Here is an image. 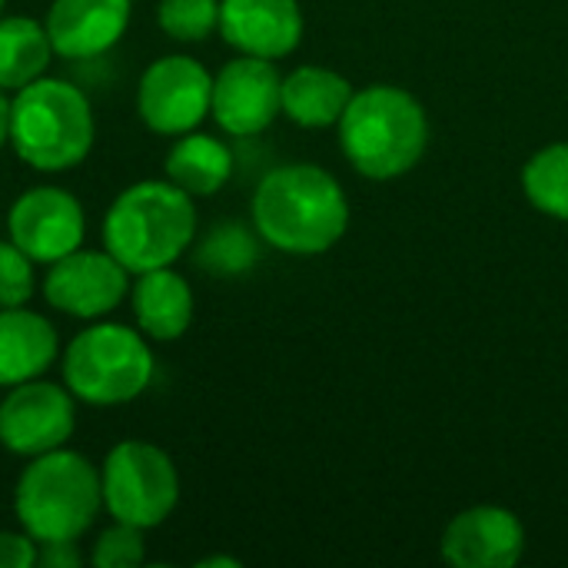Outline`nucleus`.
Listing matches in <instances>:
<instances>
[{"instance_id":"f257e3e1","label":"nucleus","mask_w":568,"mask_h":568,"mask_svg":"<svg viewBox=\"0 0 568 568\" xmlns=\"http://www.w3.org/2000/svg\"><path fill=\"white\" fill-rule=\"evenodd\" d=\"M253 226L280 253L320 256L349 226V203L336 176L316 163L270 170L253 193Z\"/></svg>"},{"instance_id":"f03ea898","label":"nucleus","mask_w":568,"mask_h":568,"mask_svg":"<svg viewBox=\"0 0 568 568\" xmlns=\"http://www.w3.org/2000/svg\"><path fill=\"white\" fill-rule=\"evenodd\" d=\"M196 236V206L170 180H140L126 186L103 216V250L133 276L173 266Z\"/></svg>"},{"instance_id":"7ed1b4c3","label":"nucleus","mask_w":568,"mask_h":568,"mask_svg":"<svg viewBox=\"0 0 568 568\" xmlns=\"http://www.w3.org/2000/svg\"><path fill=\"white\" fill-rule=\"evenodd\" d=\"M97 136L93 106L80 87L40 77L13 93L7 143L37 173H67L87 160Z\"/></svg>"},{"instance_id":"20e7f679","label":"nucleus","mask_w":568,"mask_h":568,"mask_svg":"<svg viewBox=\"0 0 568 568\" xmlns=\"http://www.w3.org/2000/svg\"><path fill=\"white\" fill-rule=\"evenodd\" d=\"M339 126L346 160L369 180H396L409 173L429 143V120L423 103L389 83L356 90Z\"/></svg>"},{"instance_id":"39448f33","label":"nucleus","mask_w":568,"mask_h":568,"mask_svg":"<svg viewBox=\"0 0 568 568\" xmlns=\"http://www.w3.org/2000/svg\"><path fill=\"white\" fill-rule=\"evenodd\" d=\"M100 509V469L63 446L33 456L13 489V516L37 542H77L97 523Z\"/></svg>"},{"instance_id":"423d86ee","label":"nucleus","mask_w":568,"mask_h":568,"mask_svg":"<svg viewBox=\"0 0 568 568\" xmlns=\"http://www.w3.org/2000/svg\"><path fill=\"white\" fill-rule=\"evenodd\" d=\"M156 359L140 329L93 323L63 353V386L87 406H123L146 393Z\"/></svg>"},{"instance_id":"0eeeda50","label":"nucleus","mask_w":568,"mask_h":568,"mask_svg":"<svg viewBox=\"0 0 568 568\" xmlns=\"http://www.w3.org/2000/svg\"><path fill=\"white\" fill-rule=\"evenodd\" d=\"M100 479L110 519L143 532L163 526L180 503V473L173 459L143 439L116 443L103 459Z\"/></svg>"},{"instance_id":"6e6552de","label":"nucleus","mask_w":568,"mask_h":568,"mask_svg":"<svg viewBox=\"0 0 568 568\" xmlns=\"http://www.w3.org/2000/svg\"><path fill=\"white\" fill-rule=\"evenodd\" d=\"M210 100L213 77L186 53L153 60L136 83V113L146 130L160 136H183L196 130L210 116Z\"/></svg>"},{"instance_id":"1a4fd4ad","label":"nucleus","mask_w":568,"mask_h":568,"mask_svg":"<svg viewBox=\"0 0 568 568\" xmlns=\"http://www.w3.org/2000/svg\"><path fill=\"white\" fill-rule=\"evenodd\" d=\"M77 429V396L67 386L30 379L10 386L0 403V446L20 459H33L67 446Z\"/></svg>"},{"instance_id":"9d476101","label":"nucleus","mask_w":568,"mask_h":568,"mask_svg":"<svg viewBox=\"0 0 568 568\" xmlns=\"http://www.w3.org/2000/svg\"><path fill=\"white\" fill-rule=\"evenodd\" d=\"M130 293V270L106 250H73L47 266L43 296L73 320H103Z\"/></svg>"},{"instance_id":"9b49d317","label":"nucleus","mask_w":568,"mask_h":568,"mask_svg":"<svg viewBox=\"0 0 568 568\" xmlns=\"http://www.w3.org/2000/svg\"><path fill=\"white\" fill-rule=\"evenodd\" d=\"M210 113L230 136H256L283 113V77L273 60L236 57L213 77Z\"/></svg>"},{"instance_id":"f8f14e48","label":"nucleus","mask_w":568,"mask_h":568,"mask_svg":"<svg viewBox=\"0 0 568 568\" xmlns=\"http://www.w3.org/2000/svg\"><path fill=\"white\" fill-rule=\"evenodd\" d=\"M7 233L33 263L50 266L83 246L87 216L73 193L60 186H33L13 200Z\"/></svg>"},{"instance_id":"ddd939ff","label":"nucleus","mask_w":568,"mask_h":568,"mask_svg":"<svg viewBox=\"0 0 568 568\" xmlns=\"http://www.w3.org/2000/svg\"><path fill=\"white\" fill-rule=\"evenodd\" d=\"M526 529L503 506H473L443 532V559L456 568H509L523 559Z\"/></svg>"},{"instance_id":"4468645a","label":"nucleus","mask_w":568,"mask_h":568,"mask_svg":"<svg viewBox=\"0 0 568 568\" xmlns=\"http://www.w3.org/2000/svg\"><path fill=\"white\" fill-rule=\"evenodd\" d=\"M133 0H53L43 27L63 60H93L110 53L130 27Z\"/></svg>"},{"instance_id":"2eb2a0df","label":"nucleus","mask_w":568,"mask_h":568,"mask_svg":"<svg viewBox=\"0 0 568 568\" xmlns=\"http://www.w3.org/2000/svg\"><path fill=\"white\" fill-rule=\"evenodd\" d=\"M220 33L246 57L283 60L300 47L303 10L296 0H220Z\"/></svg>"},{"instance_id":"dca6fc26","label":"nucleus","mask_w":568,"mask_h":568,"mask_svg":"<svg viewBox=\"0 0 568 568\" xmlns=\"http://www.w3.org/2000/svg\"><path fill=\"white\" fill-rule=\"evenodd\" d=\"M57 359V329L27 306H0V389L40 379Z\"/></svg>"},{"instance_id":"f3484780","label":"nucleus","mask_w":568,"mask_h":568,"mask_svg":"<svg viewBox=\"0 0 568 568\" xmlns=\"http://www.w3.org/2000/svg\"><path fill=\"white\" fill-rule=\"evenodd\" d=\"M130 306H133L136 329L146 339L173 343L190 329L193 290L173 266L146 270L136 273V283L130 286Z\"/></svg>"},{"instance_id":"a211bd4d","label":"nucleus","mask_w":568,"mask_h":568,"mask_svg":"<svg viewBox=\"0 0 568 568\" xmlns=\"http://www.w3.org/2000/svg\"><path fill=\"white\" fill-rule=\"evenodd\" d=\"M353 87L343 73L329 67H296L290 77H283V113L306 130L336 126L353 100Z\"/></svg>"},{"instance_id":"6ab92c4d","label":"nucleus","mask_w":568,"mask_h":568,"mask_svg":"<svg viewBox=\"0 0 568 568\" xmlns=\"http://www.w3.org/2000/svg\"><path fill=\"white\" fill-rule=\"evenodd\" d=\"M163 170L166 180L186 190L190 196H213L233 176V150L210 133L190 130L170 146Z\"/></svg>"},{"instance_id":"aec40b11","label":"nucleus","mask_w":568,"mask_h":568,"mask_svg":"<svg viewBox=\"0 0 568 568\" xmlns=\"http://www.w3.org/2000/svg\"><path fill=\"white\" fill-rule=\"evenodd\" d=\"M53 47L47 27L33 17H0V90H23L47 77Z\"/></svg>"},{"instance_id":"412c9836","label":"nucleus","mask_w":568,"mask_h":568,"mask_svg":"<svg viewBox=\"0 0 568 568\" xmlns=\"http://www.w3.org/2000/svg\"><path fill=\"white\" fill-rule=\"evenodd\" d=\"M523 190L539 213L568 220V143H552L526 163Z\"/></svg>"},{"instance_id":"4be33fe9","label":"nucleus","mask_w":568,"mask_h":568,"mask_svg":"<svg viewBox=\"0 0 568 568\" xmlns=\"http://www.w3.org/2000/svg\"><path fill=\"white\" fill-rule=\"evenodd\" d=\"M196 263L216 276H236L256 263V240L243 226L223 223L200 243Z\"/></svg>"},{"instance_id":"5701e85b","label":"nucleus","mask_w":568,"mask_h":568,"mask_svg":"<svg viewBox=\"0 0 568 568\" xmlns=\"http://www.w3.org/2000/svg\"><path fill=\"white\" fill-rule=\"evenodd\" d=\"M156 23L176 43H200L220 30V0H160Z\"/></svg>"},{"instance_id":"b1692460","label":"nucleus","mask_w":568,"mask_h":568,"mask_svg":"<svg viewBox=\"0 0 568 568\" xmlns=\"http://www.w3.org/2000/svg\"><path fill=\"white\" fill-rule=\"evenodd\" d=\"M146 559V542H143V529L116 523L110 529H103L93 539L90 549V566L93 568H136Z\"/></svg>"},{"instance_id":"393cba45","label":"nucleus","mask_w":568,"mask_h":568,"mask_svg":"<svg viewBox=\"0 0 568 568\" xmlns=\"http://www.w3.org/2000/svg\"><path fill=\"white\" fill-rule=\"evenodd\" d=\"M33 290V260L13 240H0V306H27Z\"/></svg>"},{"instance_id":"a878e982","label":"nucleus","mask_w":568,"mask_h":568,"mask_svg":"<svg viewBox=\"0 0 568 568\" xmlns=\"http://www.w3.org/2000/svg\"><path fill=\"white\" fill-rule=\"evenodd\" d=\"M0 568H37V539L27 532H0Z\"/></svg>"},{"instance_id":"bb28decb","label":"nucleus","mask_w":568,"mask_h":568,"mask_svg":"<svg viewBox=\"0 0 568 568\" xmlns=\"http://www.w3.org/2000/svg\"><path fill=\"white\" fill-rule=\"evenodd\" d=\"M80 552L73 542H37V568H77Z\"/></svg>"},{"instance_id":"cd10ccee","label":"nucleus","mask_w":568,"mask_h":568,"mask_svg":"<svg viewBox=\"0 0 568 568\" xmlns=\"http://www.w3.org/2000/svg\"><path fill=\"white\" fill-rule=\"evenodd\" d=\"M7 126H10V100H7V93L0 90V146L7 143Z\"/></svg>"},{"instance_id":"c85d7f7f","label":"nucleus","mask_w":568,"mask_h":568,"mask_svg":"<svg viewBox=\"0 0 568 568\" xmlns=\"http://www.w3.org/2000/svg\"><path fill=\"white\" fill-rule=\"evenodd\" d=\"M213 566L240 568V562H236V559H226V556H210V559H200V568H213Z\"/></svg>"},{"instance_id":"c756f323","label":"nucleus","mask_w":568,"mask_h":568,"mask_svg":"<svg viewBox=\"0 0 568 568\" xmlns=\"http://www.w3.org/2000/svg\"><path fill=\"white\" fill-rule=\"evenodd\" d=\"M3 3H7V0H0V10H3Z\"/></svg>"}]
</instances>
